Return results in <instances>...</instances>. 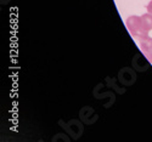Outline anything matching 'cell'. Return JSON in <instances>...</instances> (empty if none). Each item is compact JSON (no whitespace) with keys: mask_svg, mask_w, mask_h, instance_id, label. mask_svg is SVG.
<instances>
[{"mask_svg":"<svg viewBox=\"0 0 152 142\" xmlns=\"http://www.w3.org/2000/svg\"><path fill=\"white\" fill-rule=\"evenodd\" d=\"M142 54L145 55V57L148 60V62L152 63V50H141Z\"/></svg>","mask_w":152,"mask_h":142,"instance_id":"4","label":"cell"},{"mask_svg":"<svg viewBox=\"0 0 152 142\" xmlns=\"http://www.w3.org/2000/svg\"><path fill=\"white\" fill-rule=\"evenodd\" d=\"M139 42H140L141 50H152V38L148 36V34L141 36Z\"/></svg>","mask_w":152,"mask_h":142,"instance_id":"3","label":"cell"},{"mask_svg":"<svg viewBox=\"0 0 152 142\" xmlns=\"http://www.w3.org/2000/svg\"><path fill=\"white\" fill-rule=\"evenodd\" d=\"M141 25L145 33H148L152 29V14L147 12V14H144L141 17Z\"/></svg>","mask_w":152,"mask_h":142,"instance_id":"2","label":"cell"},{"mask_svg":"<svg viewBox=\"0 0 152 142\" xmlns=\"http://www.w3.org/2000/svg\"><path fill=\"white\" fill-rule=\"evenodd\" d=\"M125 24H126V28L128 31L132 33L133 36L140 39L141 36L148 34V33H145L144 29H142V25H141V18L137 17V16H130L126 18L125 21Z\"/></svg>","mask_w":152,"mask_h":142,"instance_id":"1","label":"cell"},{"mask_svg":"<svg viewBox=\"0 0 152 142\" xmlns=\"http://www.w3.org/2000/svg\"><path fill=\"white\" fill-rule=\"evenodd\" d=\"M147 11L150 12V14H152V0L148 3V5H147Z\"/></svg>","mask_w":152,"mask_h":142,"instance_id":"5","label":"cell"}]
</instances>
